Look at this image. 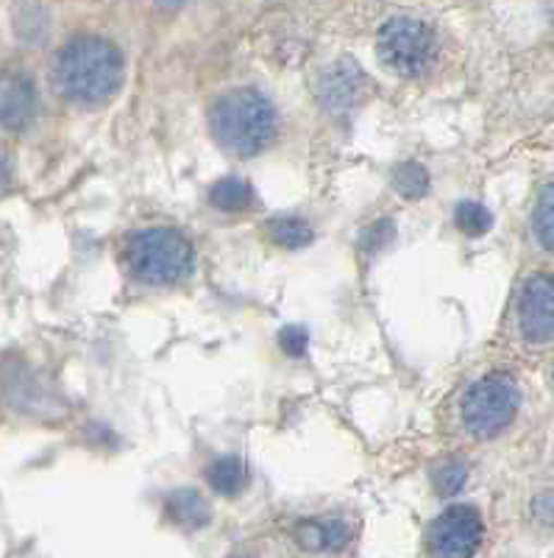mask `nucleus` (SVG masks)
Instances as JSON below:
<instances>
[{"mask_svg":"<svg viewBox=\"0 0 554 558\" xmlns=\"http://www.w3.org/2000/svg\"><path fill=\"white\" fill-rule=\"evenodd\" d=\"M234 558H248V556H234Z\"/></svg>","mask_w":554,"mask_h":558,"instance_id":"393cba45","label":"nucleus"},{"mask_svg":"<svg viewBox=\"0 0 554 558\" xmlns=\"http://www.w3.org/2000/svg\"><path fill=\"white\" fill-rule=\"evenodd\" d=\"M466 483V466L463 463H443L441 470L435 472V488L441 492L443 497L457 495Z\"/></svg>","mask_w":554,"mask_h":558,"instance_id":"f3484780","label":"nucleus"},{"mask_svg":"<svg viewBox=\"0 0 554 558\" xmlns=\"http://www.w3.org/2000/svg\"><path fill=\"white\" fill-rule=\"evenodd\" d=\"M535 235L543 248L554 252V182L541 191L535 204Z\"/></svg>","mask_w":554,"mask_h":558,"instance_id":"4468645a","label":"nucleus"},{"mask_svg":"<svg viewBox=\"0 0 554 558\" xmlns=\"http://www.w3.org/2000/svg\"><path fill=\"white\" fill-rule=\"evenodd\" d=\"M209 129L223 151L254 157L271 146L276 134V109L257 89H229L209 112Z\"/></svg>","mask_w":554,"mask_h":558,"instance_id":"f03ea898","label":"nucleus"},{"mask_svg":"<svg viewBox=\"0 0 554 558\" xmlns=\"http://www.w3.org/2000/svg\"><path fill=\"white\" fill-rule=\"evenodd\" d=\"M7 182H9V162H7V157L0 154V191L7 187Z\"/></svg>","mask_w":554,"mask_h":558,"instance_id":"5701e85b","label":"nucleus"},{"mask_svg":"<svg viewBox=\"0 0 554 558\" xmlns=\"http://www.w3.org/2000/svg\"><path fill=\"white\" fill-rule=\"evenodd\" d=\"M123 57L101 37H73L53 57V87L76 107H103L123 87Z\"/></svg>","mask_w":554,"mask_h":558,"instance_id":"f257e3e1","label":"nucleus"},{"mask_svg":"<svg viewBox=\"0 0 554 558\" xmlns=\"http://www.w3.org/2000/svg\"><path fill=\"white\" fill-rule=\"evenodd\" d=\"M207 477L209 486L223 497H237L248 486L246 463L237 461V458H218L207 470Z\"/></svg>","mask_w":554,"mask_h":558,"instance_id":"9b49d317","label":"nucleus"},{"mask_svg":"<svg viewBox=\"0 0 554 558\" xmlns=\"http://www.w3.org/2000/svg\"><path fill=\"white\" fill-rule=\"evenodd\" d=\"M518 386L510 375H488L468 388L463 400V422L477 438H493L510 425L518 413Z\"/></svg>","mask_w":554,"mask_h":558,"instance_id":"20e7f679","label":"nucleus"},{"mask_svg":"<svg viewBox=\"0 0 554 558\" xmlns=\"http://www.w3.org/2000/svg\"><path fill=\"white\" fill-rule=\"evenodd\" d=\"M279 343L291 357H301L307 352V332L301 327H287V330L279 332Z\"/></svg>","mask_w":554,"mask_h":558,"instance_id":"aec40b11","label":"nucleus"},{"mask_svg":"<svg viewBox=\"0 0 554 558\" xmlns=\"http://www.w3.org/2000/svg\"><path fill=\"white\" fill-rule=\"evenodd\" d=\"M393 187L404 198H421L429 191V177L418 162H404L393 171Z\"/></svg>","mask_w":554,"mask_h":558,"instance_id":"2eb2a0df","label":"nucleus"},{"mask_svg":"<svg viewBox=\"0 0 554 558\" xmlns=\"http://www.w3.org/2000/svg\"><path fill=\"white\" fill-rule=\"evenodd\" d=\"M268 229H271L273 241L284 248H301L312 241V229L301 218H273Z\"/></svg>","mask_w":554,"mask_h":558,"instance_id":"ddd939ff","label":"nucleus"},{"mask_svg":"<svg viewBox=\"0 0 554 558\" xmlns=\"http://www.w3.org/2000/svg\"><path fill=\"white\" fill-rule=\"evenodd\" d=\"M518 322L529 343L554 341V274L527 279L518 302Z\"/></svg>","mask_w":554,"mask_h":558,"instance_id":"6e6552de","label":"nucleus"},{"mask_svg":"<svg viewBox=\"0 0 554 558\" xmlns=\"http://www.w3.org/2000/svg\"><path fill=\"white\" fill-rule=\"evenodd\" d=\"M323 531H327V550L337 553L352 542V527L343 520H327L323 522Z\"/></svg>","mask_w":554,"mask_h":558,"instance_id":"6ab92c4d","label":"nucleus"},{"mask_svg":"<svg viewBox=\"0 0 554 558\" xmlns=\"http://www.w3.org/2000/svg\"><path fill=\"white\" fill-rule=\"evenodd\" d=\"M296 542L304 547V550H327V531H323V520L298 522Z\"/></svg>","mask_w":554,"mask_h":558,"instance_id":"a211bd4d","label":"nucleus"},{"mask_svg":"<svg viewBox=\"0 0 554 558\" xmlns=\"http://www.w3.org/2000/svg\"><path fill=\"white\" fill-rule=\"evenodd\" d=\"M37 114V89L26 73H0V129L23 132Z\"/></svg>","mask_w":554,"mask_h":558,"instance_id":"1a4fd4ad","label":"nucleus"},{"mask_svg":"<svg viewBox=\"0 0 554 558\" xmlns=\"http://www.w3.org/2000/svg\"><path fill=\"white\" fill-rule=\"evenodd\" d=\"M552 377H554V375H552Z\"/></svg>","mask_w":554,"mask_h":558,"instance_id":"a878e982","label":"nucleus"},{"mask_svg":"<svg viewBox=\"0 0 554 558\" xmlns=\"http://www.w3.org/2000/svg\"><path fill=\"white\" fill-rule=\"evenodd\" d=\"M128 271L148 286H178L193 271V246L176 229H143L126 246Z\"/></svg>","mask_w":554,"mask_h":558,"instance_id":"7ed1b4c3","label":"nucleus"},{"mask_svg":"<svg viewBox=\"0 0 554 558\" xmlns=\"http://www.w3.org/2000/svg\"><path fill=\"white\" fill-rule=\"evenodd\" d=\"M491 221H493L491 213L477 202L457 204V213H454V223H457V229H463V232L471 238L485 235L488 229H491Z\"/></svg>","mask_w":554,"mask_h":558,"instance_id":"dca6fc26","label":"nucleus"},{"mask_svg":"<svg viewBox=\"0 0 554 558\" xmlns=\"http://www.w3.org/2000/svg\"><path fill=\"white\" fill-rule=\"evenodd\" d=\"M209 202L214 204L223 213H239V209H248V204L254 202L251 184L243 182L237 177L221 179V182H214V187L209 191Z\"/></svg>","mask_w":554,"mask_h":558,"instance_id":"f8f14e48","label":"nucleus"},{"mask_svg":"<svg viewBox=\"0 0 554 558\" xmlns=\"http://www.w3.org/2000/svg\"><path fill=\"white\" fill-rule=\"evenodd\" d=\"M485 539V522L471 506H452L427 533L429 553L435 558H473Z\"/></svg>","mask_w":554,"mask_h":558,"instance_id":"423d86ee","label":"nucleus"},{"mask_svg":"<svg viewBox=\"0 0 554 558\" xmlns=\"http://www.w3.org/2000/svg\"><path fill=\"white\" fill-rule=\"evenodd\" d=\"M393 229H396V227H393L391 221L373 223L371 232H368V235H366V248H368V252H379V248L387 246V243L393 241V235H396Z\"/></svg>","mask_w":554,"mask_h":558,"instance_id":"412c9836","label":"nucleus"},{"mask_svg":"<svg viewBox=\"0 0 554 558\" xmlns=\"http://www.w3.org/2000/svg\"><path fill=\"white\" fill-rule=\"evenodd\" d=\"M168 517L182 527H201L209 522V508L193 488H178L168 500Z\"/></svg>","mask_w":554,"mask_h":558,"instance_id":"9d476101","label":"nucleus"},{"mask_svg":"<svg viewBox=\"0 0 554 558\" xmlns=\"http://www.w3.org/2000/svg\"><path fill=\"white\" fill-rule=\"evenodd\" d=\"M532 514L541 525H554V492H546V495L535 497L532 502Z\"/></svg>","mask_w":554,"mask_h":558,"instance_id":"4be33fe9","label":"nucleus"},{"mask_svg":"<svg viewBox=\"0 0 554 558\" xmlns=\"http://www.w3.org/2000/svg\"><path fill=\"white\" fill-rule=\"evenodd\" d=\"M379 59L398 76H421L435 59V34L416 17H393L379 28Z\"/></svg>","mask_w":554,"mask_h":558,"instance_id":"39448f33","label":"nucleus"},{"mask_svg":"<svg viewBox=\"0 0 554 558\" xmlns=\"http://www.w3.org/2000/svg\"><path fill=\"white\" fill-rule=\"evenodd\" d=\"M368 89H371V82L362 68L352 59H341L329 70H323L321 82H318V98L327 112L348 114L366 101Z\"/></svg>","mask_w":554,"mask_h":558,"instance_id":"0eeeda50","label":"nucleus"},{"mask_svg":"<svg viewBox=\"0 0 554 558\" xmlns=\"http://www.w3.org/2000/svg\"><path fill=\"white\" fill-rule=\"evenodd\" d=\"M178 3H182V0H159V7H164V9H176Z\"/></svg>","mask_w":554,"mask_h":558,"instance_id":"b1692460","label":"nucleus"}]
</instances>
